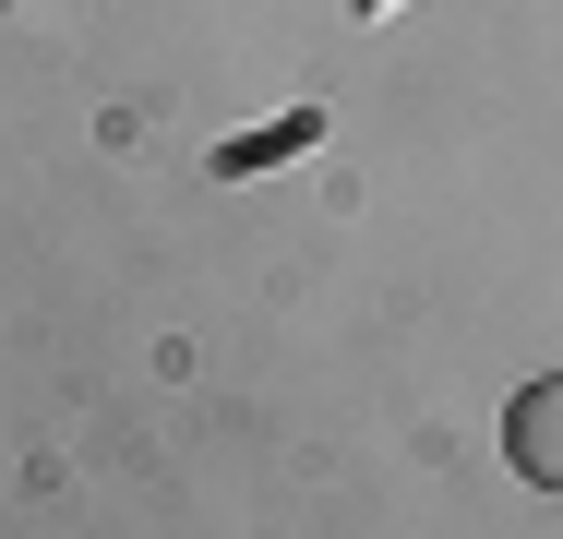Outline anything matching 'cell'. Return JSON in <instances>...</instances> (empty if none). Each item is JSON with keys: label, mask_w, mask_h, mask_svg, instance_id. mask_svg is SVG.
Instances as JSON below:
<instances>
[{"label": "cell", "mask_w": 563, "mask_h": 539, "mask_svg": "<svg viewBox=\"0 0 563 539\" xmlns=\"http://www.w3.org/2000/svg\"><path fill=\"white\" fill-rule=\"evenodd\" d=\"M504 468H516L528 492H552V504H563V372L516 384V408H504Z\"/></svg>", "instance_id": "1"}]
</instances>
